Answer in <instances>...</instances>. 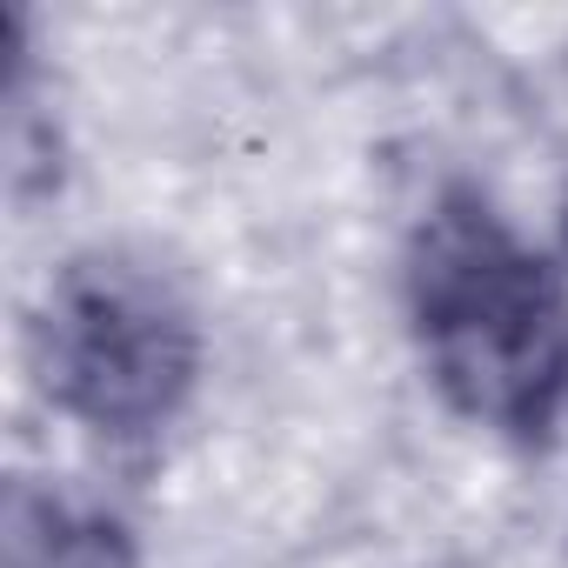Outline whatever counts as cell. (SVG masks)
<instances>
[{"label": "cell", "instance_id": "obj_3", "mask_svg": "<svg viewBox=\"0 0 568 568\" xmlns=\"http://www.w3.org/2000/svg\"><path fill=\"white\" fill-rule=\"evenodd\" d=\"M8 568H134V541L114 515L14 481L8 495Z\"/></svg>", "mask_w": 568, "mask_h": 568}, {"label": "cell", "instance_id": "obj_1", "mask_svg": "<svg viewBox=\"0 0 568 568\" xmlns=\"http://www.w3.org/2000/svg\"><path fill=\"white\" fill-rule=\"evenodd\" d=\"M408 322L455 415L548 442L568 415V274L475 187H448L408 241Z\"/></svg>", "mask_w": 568, "mask_h": 568}, {"label": "cell", "instance_id": "obj_2", "mask_svg": "<svg viewBox=\"0 0 568 568\" xmlns=\"http://www.w3.org/2000/svg\"><path fill=\"white\" fill-rule=\"evenodd\" d=\"M34 375L61 415L108 442L161 435L201 375V328L181 288L128 254H88L61 281L34 322Z\"/></svg>", "mask_w": 568, "mask_h": 568}]
</instances>
